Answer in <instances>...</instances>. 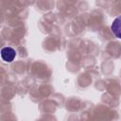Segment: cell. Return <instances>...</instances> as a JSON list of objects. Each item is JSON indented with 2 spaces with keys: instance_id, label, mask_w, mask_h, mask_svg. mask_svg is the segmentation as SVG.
Instances as JSON below:
<instances>
[{
  "instance_id": "cell-1",
  "label": "cell",
  "mask_w": 121,
  "mask_h": 121,
  "mask_svg": "<svg viewBox=\"0 0 121 121\" xmlns=\"http://www.w3.org/2000/svg\"><path fill=\"white\" fill-rule=\"evenodd\" d=\"M15 57H16V51L12 47L6 46V47H3L1 49V58L4 61L11 62Z\"/></svg>"
},
{
  "instance_id": "cell-2",
  "label": "cell",
  "mask_w": 121,
  "mask_h": 121,
  "mask_svg": "<svg viewBox=\"0 0 121 121\" xmlns=\"http://www.w3.org/2000/svg\"><path fill=\"white\" fill-rule=\"evenodd\" d=\"M111 29L116 38L121 39V15L117 16L112 21V26H111Z\"/></svg>"
}]
</instances>
